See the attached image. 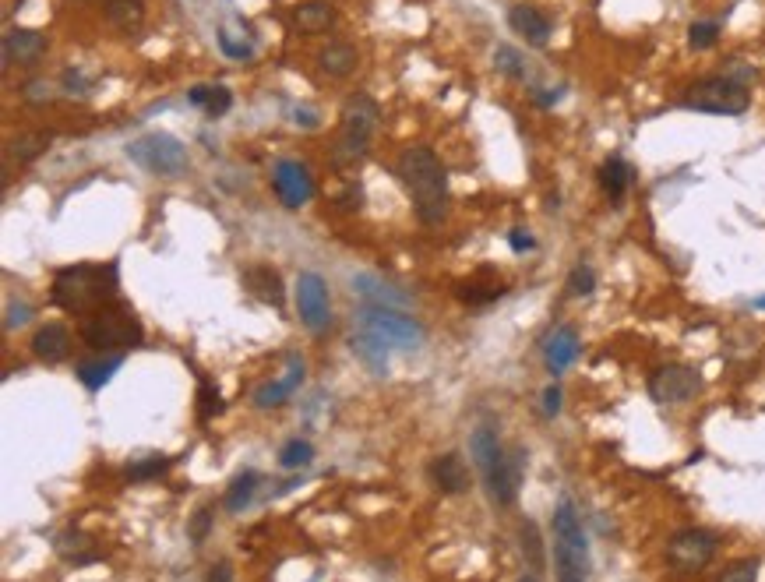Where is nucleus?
Masks as SVG:
<instances>
[{
  "instance_id": "24",
  "label": "nucleus",
  "mask_w": 765,
  "mask_h": 582,
  "mask_svg": "<svg viewBox=\"0 0 765 582\" xmlns=\"http://www.w3.org/2000/svg\"><path fill=\"white\" fill-rule=\"evenodd\" d=\"M219 46H223V53L230 60H251L254 57L251 29H247L244 22H237V18L223 22V29H219Z\"/></svg>"
},
{
  "instance_id": "20",
  "label": "nucleus",
  "mask_w": 765,
  "mask_h": 582,
  "mask_svg": "<svg viewBox=\"0 0 765 582\" xmlns=\"http://www.w3.org/2000/svg\"><path fill=\"white\" fill-rule=\"evenodd\" d=\"M244 286L261 300V304L283 307L286 290H283V279H279V272H275L272 265H247Z\"/></svg>"
},
{
  "instance_id": "48",
  "label": "nucleus",
  "mask_w": 765,
  "mask_h": 582,
  "mask_svg": "<svg viewBox=\"0 0 765 582\" xmlns=\"http://www.w3.org/2000/svg\"><path fill=\"white\" fill-rule=\"evenodd\" d=\"M561 399H565L561 396V385H547V392H543V413H547V417H558Z\"/></svg>"
},
{
  "instance_id": "45",
  "label": "nucleus",
  "mask_w": 765,
  "mask_h": 582,
  "mask_svg": "<svg viewBox=\"0 0 765 582\" xmlns=\"http://www.w3.org/2000/svg\"><path fill=\"white\" fill-rule=\"evenodd\" d=\"M25 103H29V106L53 103V89L46 82H29V85H25Z\"/></svg>"
},
{
  "instance_id": "27",
  "label": "nucleus",
  "mask_w": 765,
  "mask_h": 582,
  "mask_svg": "<svg viewBox=\"0 0 765 582\" xmlns=\"http://www.w3.org/2000/svg\"><path fill=\"white\" fill-rule=\"evenodd\" d=\"M187 99H191L194 106H201L208 117H223L233 106V92L226 89V85H191Z\"/></svg>"
},
{
  "instance_id": "54",
  "label": "nucleus",
  "mask_w": 765,
  "mask_h": 582,
  "mask_svg": "<svg viewBox=\"0 0 765 582\" xmlns=\"http://www.w3.org/2000/svg\"><path fill=\"white\" fill-rule=\"evenodd\" d=\"M522 582H540V579H533V575H526V579H522Z\"/></svg>"
},
{
  "instance_id": "6",
  "label": "nucleus",
  "mask_w": 765,
  "mask_h": 582,
  "mask_svg": "<svg viewBox=\"0 0 765 582\" xmlns=\"http://www.w3.org/2000/svg\"><path fill=\"white\" fill-rule=\"evenodd\" d=\"M688 110H699V113H716V117H741L748 113L751 106V96L744 85L730 82L727 75H716V78H702L695 82L681 99Z\"/></svg>"
},
{
  "instance_id": "1",
  "label": "nucleus",
  "mask_w": 765,
  "mask_h": 582,
  "mask_svg": "<svg viewBox=\"0 0 765 582\" xmlns=\"http://www.w3.org/2000/svg\"><path fill=\"white\" fill-rule=\"evenodd\" d=\"M117 283L120 272L117 262L110 265H67L53 279V304L67 314H89L103 311V307L117 304Z\"/></svg>"
},
{
  "instance_id": "17",
  "label": "nucleus",
  "mask_w": 765,
  "mask_h": 582,
  "mask_svg": "<svg viewBox=\"0 0 765 582\" xmlns=\"http://www.w3.org/2000/svg\"><path fill=\"white\" fill-rule=\"evenodd\" d=\"M32 353H36L43 364H60L71 353V329L64 321H46L39 325L36 336H32Z\"/></svg>"
},
{
  "instance_id": "41",
  "label": "nucleus",
  "mask_w": 765,
  "mask_h": 582,
  "mask_svg": "<svg viewBox=\"0 0 765 582\" xmlns=\"http://www.w3.org/2000/svg\"><path fill=\"white\" fill-rule=\"evenodd\" d=\"M501 297V290L498 286H459V300L462 304H473V307H480V304H491V300H498Z\"/></svg>"
},
{
  "instance_id": "32",
  "label": "nucleus",
  "mask_w": 765,
  "mask_h": 582,
  "mask_svg": "<svg viewBox=\"0 0 765 582\" xmlns=\"http://www.w3.org/2000/svg\"><path fill=\"white\" fill-rule=\"evenodd\" d=\"M519 537H522V554H526V561H529V575H533V579H540L543 568H547V554H543V540H540V530H536L533 519H526V523H522Z\"/></svg>"
},
{
  "instance_id": "52",
  "label": "nucleus",
  "mask_w": 765,
  "mask_h": 582,
  "mask_svg": "<svg viewBox=\"0 0 765 582\" xmlns=\"http://www.w3.org/2000/svg\"><path fill=\"white\" fill-rule=\"evenodd\" d=\"M533 99H536V106H554L561 99V89H554V92H550V89H536Z\"/></svg>"
},
{
  "instance_id": "49",
  "label": "nucleus",
  "mask_w": 765,
  "mask_h": 582,
  "mask_svg": "<svg viewBox=\"0 0 765 582\" xmlns=\"http://www.w3.org/2000/svg\"><path fill=\"white\" fill-rule=\"evenodd\" d=\"M208 582H233V565H230V561H219V565L208 568Z\"/></svg>"
},
{
  "instance_id": "26",
  "label": "nucleus",
  "mask_w": 765,
  "mask_h": 582,
  "mask_svg": "<svg viewBox=\"0 0 765 582\" xmlns=\"http://www.w3.org/2000/svg\"><path fill=\"white\" fill-rule=\"evenodd\" d=\"M628 184H632V170L624 163L621 156H610L607 163L600 166V187L607 194L610 202H624V194H628Z\"/></svg>"
},
{
  "instance_id": "31",
  "label": "nucleus",
  "mask_w": 765,
  "mask_h": 582,
  "mask_svg": "<svg viewBox=\"0 0 765 582\" xmlns=\"http://www.w3.org/2000/svg\"><path fill=\"white\" fill-rule=\"evenodd\" d=\"M46 149H50V135H46V131H29V135H18L15 142L8 145V156L25 166V163H36Z\"/></svg>"
},
{
  "instance_id": "3",
  "label": "nucleus",
  "mask_w": 765,
  "mask_h": 582,
  "mask_svg": "<svg viewBox=\"0 0 765 582\" xmlns=\"http://www.w3.org/2000/svg\"><path fill=\"white\" fill-rule=\"evenodd\" d=\"M378 120L381 110L371 96H364V92L350 96V103L342 106V127L332 152L335 170H350V166H357L367 156V145H371L374 131H378Z\"/></svg>"
},
{
  "instance_id": "42",
  "label": "nucleus",
  "mask_w": 765,
  "mask_h": 582,
  "mask_svg": "<svg viewBox=\"0 0 765 582\" xmlns=\"http://www.w3.org/2000/svg\"><path fill=\"white\" fill-rule=\"evenodd\" d=\"M198 403H201V420L216 417V413L223 410V399H219V392L208 385V381H201L198 385Z\"/></svg>"
},
{
  "instance_id": "39",
  "label": "nucleus",
  "mask_w": 765,
  "mask_h": 582,
  "mask_svg": "<svg viewBox=\"0 0 765 582\" xmlns=\"http://www.w3.org/2000/svg\"><path fill=\"white\" fill-rule=\"evenodd\" d=\"M166 470H170V459H166V456H149V459H142V463L127 466V477H131V480H152V477H163Z\"/></svg>"
},
{
  "instance_id": "23",
  "label": "nucleus",
  "mask_w": 765,
  "mask_h": 582,
  "mask_svg": "<svg viewBox=\"0 0 765 582\" xmlns=\"http://www.w3.org/2000/svg\"><path fill=\"white\" fill-rule=\"evenodd\" d=\"M106 18L117 32L134 36L145 25V4L142 0H106Z\"/></svg>"
},
{
  "instance_id": "4",
  "label": "nucleus",
  "mask_w": 765,
  "mask_h": 582,
  "mask_svg": "<svg viewBox=\"0 0 765 582\" xmlns=\"http://www.w3.org/2000/svg\"><path fill=\"white\" fill-rule=\"evenodd\" d=\"M554 565H558V582H586L589 575L586 530L568 498L554 508Z\"/></svg>"
},
{
  "instance_id": "35",
  "label": "nucleus",
  "mask_w": 765,
  "mask_h": 582,
  "mask_svg": "<svg viewBox=\"0 0 765 582\" xmlns=\"http://www.w3.org/2000/svg\"><path fill=\"white\" fill-rule=\"evenodd\" d=\"M494 68L505 78H526V57L515 46H498L494 50Z\"/></svg>"
},
{
  "instance_id": "43",
  "label": "nucleus",
  "mask_w": 765,
  "mask_h": 582,
  "mask_svg": "<svg viewBox=\"0 0 765 582\" xmlns=\"http://www.w3.org/2000/svg\"><path fill=\"white\" fill-rule=\"evenodd\" d=\"M208 530H212V508H198L194 512V519H191V540L194 544H201V540L208 537Z\"/></svg>"
},
{
  "instance_id": "22",
  "label": "nucleus",
  "mask_w": 765,
  "mask_h": 582,
  "mask_svg": "<svg viewBox=\"0 0 765 582\" xmlns=\"http://www.w3.org/2000/svg\"><path fill=\"white\" fill-rule=\"evenodd\" d=\"M293 25H297L300 32H325L335 25V11L328 0H304V4H297L293 8Z\"/></svg>"
},
{
  "instance_id": "16",
  "label": "nucleus",
  "mask_w": 765,
  "mask_h": 582,
  "mask_svg": "<svg viewBox=\"0 0 765 582\" xmlns=\"http://www.w3.org/2000/svg\"><path fill=\"white\" fill-rule=\"evenodd\" d=\"M508 25H512L515 36H522L529 46H547L550 43V32H554V25H550V18L543 15L540 8H529V4H515L512 11H508Z\"/></svg>"
},
{
  "instance_id": "10",
  "label": "nucleus",
  "mask_w": 765,
  "mask_h": 582,
  "mask_svg": "<svg viewBox=\"0 0 765 582\" xmlns=\"http://www.w3.org/2000/svg\"><path fill=\"white\" fill-rule=\"evenodd\" d=\"M702 374L688 364H663L660 371H653L649 378V396L660 406H681L688 399L699 396Z\"/></svg>"
},
{
  "instance_id": "40",
  "label": "nucleus",
  "mask_w": 765,
  "mask_h": 582,
  "mask_svg": "<svg viewBox=\"0 0 765 582\" xmlns=\"http://www.w3.org/2000/svg\"><path fill=\"white\" fill-rule=\"evenodd\" d=\"M758 558H741V561H734L730 568H723V575H720V582H758Z\"/></svg>"
},
{
  "instance_id": "2",
  "label": "nucleus",
  "mask_w": 765,
  "mask_h": 582,
  "mask_svg": "<svg viewBox=\"0 0 765 582\" xmlns=\"http://www.w3.org/2000/svg\"><path fill=\"white\" fill-rule=\"evenodd\" d=\"M399 180L413 198L420 223L438 226L448 212V177L441 159L424 145H413L399 156Z\"/></svg>"
},
{
  "instance_id": "13",
  "label": "nucleus",
  "mask_w": 765,
  "mask_h": 582,
  "mask_svg": "<svg viewBox=\"0 0 765 582\" xmlns=\"http://www.w3.org/2000/svg\"><path fill=\"white\" fill-rule=\"evenodd\" d=\"M469 448H473V459H476V466H480V473H483V484H487V491H491V487L498 484L501 470H505V459H508V452L501 448L498 431L487 427V424L476 427Z\"/></svg>"
},
{
  "instance_id": "34",
  "label": "nucleus",
  "mask_w": 765,
  "mask_h": 582,
  "mask_svg": "<svg viewBox=\"0 0 765 582\" xmlns=\"http://www.w3.org/2000/svg\"><path fill=\"white\" fill-rule=\"evenodd\" d=\"M258 487H261V473L258 470L240 473V477L230 484V491H226V508H230V512H244V508L254 501V491H258Z\"/></svg>"
},
{
  "instance_id": "44",
  "label": "nucleus",
  "mask_w": 765,
  "mask_h": 582,
  "mask_svg": "<svg viewBox=\"0 0 765 582\" xmlns=\"http://www.w3.org/2000/svg\"><path fill=\"white\" fill-rule=\"evenodd\" d=\"M723 75H727L730 82L744 85V89H748V85L755 82V68H751V64H744V60H730L727 71H723Z\"/></svg>"
},
{
  "instance_id": "18",
  "label": "nucleus",
  "mask_w": 765,
  "mask_h": 582,
  "mask_svg": "<svg viewBox=\"0 0 765 582\" xmlns=\"http://www.w3.org/2000/svg\"><path fill=\"white\" fill-rule=\"evenodd\" d=\"M522 473H526V448H512L505 459V470H501L498 484L491 487V501L501 508H512L515 498H519L522 487Z\"/></svg>"
},
{
  "instance_id": "25",
  "label": "nucleus",
  "mask_w": 765,
  "mask_h": 582,
  "mask_svg": "<svg viewBox=\"0 0 765 582\" xmlns=\"http://www.w3.org/2000/svg\"><path fill=\"white\" fill-rule=\"evenodd\" d=\"M357 50H353L350 43H328L325 50L318 53V68L325 71L328 78H346L353 68H357Z\"/></svg>"
},
{
  "instance_id": "53",
  "label": "nucleus",
  "mask_w": 765,
  "mask_h": 582,
  "mask_svg": "<svg viewBox=\"0 0 765 582\" xmlns=\"http://www.w3.org/2000/svg\"><path fill=\"white\" fill-rule=\"evenodd\" d=\"M755 307H758V311H765V297H758V300H755Z\"/></svg>"
},
{
  "instance_id": "36",
  "label": "nucleus",
  "mask_w": 765,
  "mask_h": 582,
  "mask_svg": "<svg viewBox=\"0 0 765 582\" xmlns=\"http://www.w3.org/2000/svg\"><path fill=\"white\" fill-rule=\"evenodd\" d=\"M311 459H314L311 441H300V438L286 441L283 452H279V466H283V470H300V466H307Z\"/></svg>"
},
{
  "instance_id": "30",
  "label": "nucleus",
  "mask_w": 765,
  "mask_h": 582,
  "mask_svg": "<svg viewBox=\"0 0 765 582\" xmlns=\"http://www.w3.org/2000/svg\"><path fill=\"white\" fill-rule=\"evenodd\" d=\"M57 554L64 561H71V565H89V561L99 558V551L92 547V540L85 533H64L57 540Z\"/></svg>"
},
{
  "instance_id": "50",
  "label": "nucleus",
  "mask_w": 765,
  "mask_h": 582,
  "mask_svg": "<svg viewBox=\"0 0 765 582\" xmlns=\"http://www.w3.org/2000/svg\"><path fill=\"white\" fill-rule=\"evenodd\" d=\"M293 117H297V124L307 127V131H314V127H318V113H314L311 106H297V110H293Z\"/></svg>"
},
{
  "instance_id": "21",
  "label": "nucleus",
  "mask_w": 765,
  "mask_h": 582,
  "mask_svg": "<svg viewBox=\"0 0 765 582\" xmlns=\"http://www.w3.org/2000/svg\"><path fill=\"white\" fill-rule=\"evenodd\" d=\"M431 477H434V484H438L445 494H462V491H469V470H466V463H462L459 452H448V456L434 459Z\"/></svg>"
},
{
  "instance_id": "14",
  "label": "nucleus",
  "mask_w": 765,
  "mask_h": 582,
  "mask_svg": "<svg viewBox=\"0 0 765 582\" xmlns=\"http://www.w3.org/2000/svg\"><path fill=\"white\" fill-rule=\"evenodd\" d=\"M300 381H304V360H300V353H290V357H286V371L254 392V406H258V410H272V406L286 403L300 388Z\"/></svg>"
},
{
  "instance_id": "7",
  "label": "nucleus",
  "mask_w": 765,
  "mask_h": 582,
  "mask_svg": "<svg viewBox=\"0 0 765 582\" xmlns=\"http://www.w3.org/2000/svg\"><path fill=\"white\" fill-rule=\"evenodd\" d=\"M360 329H367L371 336H378L385 346L395 350H416L424 343V325L409 314H402L399 307H378V304H364L357 314Z\"/></svg>"
},
{
  "instance_id": "11",
  "label": "nucleus",
  "mask_w": 765,
  "mask_h": 582,
  "mask_svg": "<svg viewBox=\"0 0 765 582\" xmlns=\"http://www.w3.org/2000/svg\"><path fill=\"white\" fill-rule=\"evenodd\" d=\"M297 314L307 325V332L325 336L332 325V304H328V283L318 272H300L297 276Z\"/></svg>"
},
{
  "instance_id": "8",
  "label": "nucleus",
  "mask_w": 765,
  "mask_h": 582,
  "mask_svg": "<svg viewBox=\"0 0 765 582\" xmlns=\"http://www.w3.org/2000/svg\"><path fill=\"white\" fill-rule=\"evenodd\" d=\"M127 156L134 159L138 166H145L149 173H159V177H180L187 170V149L166 131H152V135H142L138 142L127 145Z\"/></svg>"
},
{
  "instance_id": "19",
  "label": "nucleus",
  "mask_w": 765,
  "mask_h": 582,
  "mask_svg": "<svg viewBox=\"0 0 765 582\" xmlns=\"http://www.w3.org/2000/svg\"><path fill=\"white\" fill-rule=\"evenodd\" d=\"M46 50V36L36 29H11L4 36V64H32Z\"/></svg>"
},
{
  "instance_id": "5",
  "label": "nucleus",
  "mask_w": 765,
  "mask_h": 582,
  "mask_svg": "<svg viewBox=\"0 0 765 582\" xmlns=\"http://www.w3.org/2000/svg\"><path fill=\"white\" fill-rule=\"evenodd\" d=\"M82 339L89 350L96 353H110V350H131V346H138L145 339L142 332V321H138V314L131 311L127 304H110L103 307V311L89 314L82 325Z\"/></svg>"
},
{
  "instance_id": "28",
  "label": "nucleus",
  "mask_w": 765,
  "mask_h": 582,
  "mask_svg": "<svg viewBox=\"0 0 765 582\" xmlns=\"http://www.w3.org/2000/svg\"><path fill=\"white\" fill-rule=\"evenodd\" d=\"M353 353L371 367L374 374H385L388 371V346L381 343L378 336H371L367 329H357L353 332Z\"/></svg>"
},
{
  "instance_id": "33",
  "label": "nucleus",
  "mask_w": 765,
  "mask_h": 582,
  "mask_svg": "<svg viewBox=\"0 0 765 582\" xmlns=\"http://www.w3.org/2000/svg\"><path fill=\"white\" fill-rule=\"evenodd\" d=\"M353 290H357L360 297L367 300V304H378V307H402V304H406V297H402V293L381 286L374 276H357V279H353Z\"/></svg>"
},
{
  "instance_id": "38",
  "label": "nucleus",
  "mask_w": 765,
  "mask_h": 582,
  "mask_svg": "<svg viewBox=\"0 0 765 582\" xmlns=\"http://www.w3.org/2000/svg\"><path fill=\"white\" fill-rule=\"evenodd\" d=\"M593 290H596V272H593V265L579 262V265L572 269V276H568V293H572V297H589Z\"/></svg>"
},
{
  "instance_id": "37",
  "label": "nucleus",
  "mask_w": 765,
  "mask_h": 582,
  "mask_svg": "<svg viewBox=\"0 0 765 582\" xmlns=\"http://www.w3.org/2000/svg\"><path fill=\"white\" fill-rule=\"evenodd\" d=\"M720 39V22H691L688 29V46L691 50H709Z\"/></svg>"
},
{
  "instance_id": "47",
  "label": "nucleus",
  "mask_w": 765,
  "mask_h": 582,
  "mask_svg": "<svg viewBox=\"0 0 765 582\" xmlns=\"http://www.w3.org/2000/svg\"><path fill=\"white\" fill-rule=\"evenodd\" d=\"M508 244H512L515 254H526V251H533L536 247V237L529 230H512L508 233Z\"/></svg>"
},
{
  "instance_id": "29",
  "label": "nucleus",
  "mask_w": 765,
  "mask_h": 582,
  "mask_svg": "<svg viewBox=\"0 0 765 582\" xmlns=\"http://www.w3.org/2000/svg\"><path fill=\"white\" fill-rule=\"evenodd\" d=\"M120 364H124V357H120V353H113V357H103V353H99L96 360H85V364H78V378H82L85 388H92V392H96V388H103L106 381H110L113 374L120 371Z\"/></svg>"
},
{
  "instance_id": "12",
  "label": "nucleus",
  "mask_w": 765,
  "mask_h": 582,
  "mask_svg": "<svg viewBox=\"0 0 765 582\" xmlns=\"http://www.w3.org/2000/svg\"><path fill=\"white\" fill-rule=\"evenodd\" d=\"M272 187L279 194V202L286 209H300L314 198V180H311V170L297 159H279L272 170Z\"/></svg>"
},
{
  "instance_id": "51",
  "label": "nucleus",
  "mask_w": 765,
  "mask_h": 582,
  "mask_svg": "<svg viewBox=\"0 0 765 582\" xmlns=\"http://www.w3.org/2000/svg\"><path fill=\"white\" fill-rule=\"evenodd\" d=\"M64 89H67V92H78V96H82V92L89 89V82H85V78L78 75L75 68H71V71H67V75H64Z\"/></svg>"
},
{
  "instance_id": "15",
  "label": "nucleus",
  "mask_w": 765,
  "mask_h": 582,
  "mask_svg": "<svg viewBox=\"0 0 765 582\" xmlns=\"http://www.w3.org/2000/svg\"><path fill=\"white\" fill-rule=\"evenodd\" d=\"M575 357H579V332L572 325H558L543 343V364L554 378H561L575 364Z\"/></svg>"
},
{
  "instance_id": "46",
  "label": "nucleus",
  "mask_w": 765,
  "mask_h": 582,
  "mask_svg": "<svg viewBox=\"0 0 765 582\" xmlns=\"http://www.w3.org/2000/svg\"><path fill=\"white\" fill-rule=\"evenodd\" d=\"M29 318H32V307L29 304H15V300H11V304H8V318H4V329H22Z\"/></svg>"
},
{
  "instance_id": "9",
  "label": "nucleus",
  "mask_w": 765,
  "mask_h": 582,
  "mask_svg": "<svg viewBox=\"0 0 765 582\" xmlns=\"http://www.w3.org/2000/svg\"><path fill=\"white\" fill-rule=\"evenodd\" d=\"M716 551H720V537L713 530H699V526L674 533L667 540V561L677 572H702L716 558Z\"/></svg>"
}]
</instances>
